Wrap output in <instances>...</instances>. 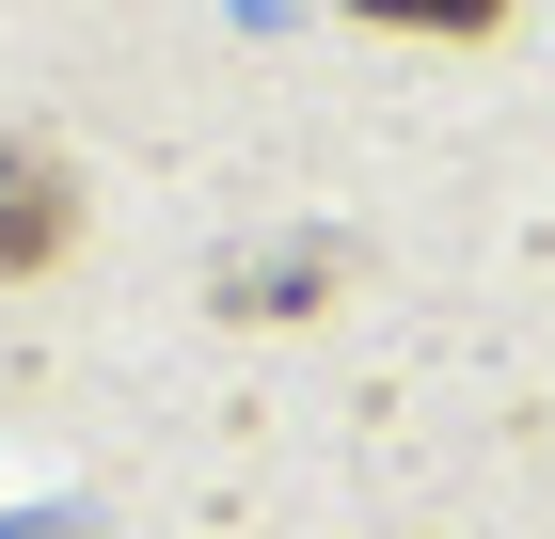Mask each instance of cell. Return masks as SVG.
Segmentation results:
<instances>
[{
	"instance_id": "6da1fadb",
	"label": "cell",
	"mask_w": 555,
	"mask_h": 539,
	"mask_svg": "<svg viewBox=\"0 0 555 539\" xmlns=\"http://www.w3.org/2000/svg\"><path fill=\"white\" fill-rule=\"evenodd\" d=\"M64 239H80V175L33 159V143H0V270H48Z\"/></svg>"
},
{
	"instance_id": "7a4b0ae2",
	"label": "cell",
	"mask_w": 555,
	"mask_h": 539,
	"mask_svg": "<svg viewBox=\"0 0 555 539\" xmlns=\"http://www.w3.org/2000/svg\"><path fill=\"white\" fill-rule=\"evenodd\" d=\"M365 16H413V33H492L508 0H365Z\"/></svg>"
}]
</instances>
